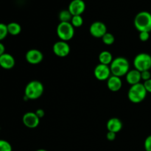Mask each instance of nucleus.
I'll return each mask as SVG.
<instances>
[{
	"label": "nucleus",
	"mask_w": 151,
	"mask_h": 151,
	"mask_svg": "<svg viewBox=\"0 0 151 151\" xmlns=\"http://www.w3.org/2000/svg\"><path fill=\"white\" fill-rule=\"evenodd\" d=\"M13 148L9 142L4 139H0V151H12Z\"/></svg>",
	"instance_id": "4be33fe9"
},
{
	"label": "nucleus",
	"mask_w": 151,
	"mask_h": 151,
	"mask_svg": "<svg viewBox=\"0 0 151 151\" xmlns=\"http://www.w3.org/2000/svg\"><path fill=\"white\" fill-rule=\"evenodd\" d=\"M150 13H151V10H150Z\"/></svg>",
	"instance_id": "2f4dec72"
},
{
	"label": "nucleus",
	"mask_w": 151,
	"mask_h": 151,
	"mask_svg": "<svg viewBox=\"0 0 151 151\" xmlns=\"http://www.w3.org/2000/svg\"><path fill=\"white\" fill-rule=\"evenodd\" d=\"M25 59L29 64H39L44 59V55L40 50L36 49H32L28 50L25 55Z\"/></svg>",
	"instance_id": "9d476101"
},
{
	"label": "nucleus",
	"mask_w": 151,
	"mask_h": 151,
	"mask_svg": "<svg viewBox=\"0 0 151 151\" xmlns=\"http://www.w3.org/2000/svg\"><path fill=\"white\" fill-rule=\"evenodd\" d=\"M16 60L13 56L9 53H4L0 56V67L4 69H11L14 67Z\"/></svg>",
	"instance_id": "ddd939ff"
},
{
	"label": "nucleus",
	"mask_w": 151,
	"mask_h": 151,
	"mask_svg": "<svg viewBox=\"0 0 151 151\" xmlns=\"http://www.w3.org/2000/svg\"><path fill=\"white\" fill-rule=\"evenodd\" d=\"M5 53V47L4 44L0 41V56L2 55L3 54Z\"/></svg>",
	"instance_id": "c756f323"
},
{
	"label": "nucleus",
	"mask_w": 151,
	"mask_h": 151,
	"mask_svg": "<svg viewBox=\"0 0 151 151\" xmlns=\"http://www.w3.org/2000/svg\"><path fill=\"white\" fill-rule=\"evenodd\" d=\"M116 137V134L114 132H111V131H108L107 134H106V138L109 141L112 142L114 140H115Z\"/></svg>",
	"instance_id": "bb28decb"
},
{
	"label": "nucleus",
	"mask_w": 151,
	"mask_h": 151,
	"mask_svg": "<svg viewBox=\"0 0 151 151\" xmlns=\"http://www.w3.org/2000/svg\"><path fill=\"white\" fill-rule=\"evenodd\" d=\"M68 10L72 16H81L86 10V4L83 0H72Z\"/></svg>",
	"instance_id": "f8f14e48"
},
{
	"label": "nucleus",
	"mask_w": 151,
	"mask_h": 151,
	"mask_svg": "<svg viewBox=\"0 0 151 151\" xmlns=\"http://www.w3.org/2000/svg\"><path fill=\"white\" fill-rule=\"evenodd\" d=\"M134 26L139 32H151V13L141 11L136 15Z\"/></svg>",
	"instance_id": "f03ea898"
},
{
	"label": "nucleus",
	"mask_w": 151,
	"mask_h": 151,
	"mask_svg": "<svg viewBox=\"0 0 151 151\" xmlns=\"http://www.w3.org/2000/svg\"><path fill=\"white\" fill-rule=\"evenodd\" d=\"M35 151H47V150H44V149H38V150H35Z\"/></svg>",
	"instance_id": "7c9ffc66"
},
{
	"label": "nucleus",
	"mask_w": 151,
	"mask_h": 151,
	"mask_svg": "<svg viewBox=\"0 0 151 151\" xmlns=\"http://www.w3.org/2000/svg\"><path fill=\"white\" fill-rule=\"evenodd\" d=\"M143 85H144V86H145V88L147 92L151 93V78L150 80H147V81H144V83H143Z\"/></svg>",
	"instance_id": "cd10ccee"
},
{
	"label": "nucleus",
	"mask_w": 151,
	"mask_h": 151,
	"mask_svg": "<svg viewBox=\"0 0 151 151\" xmlns=\"http://www.w3.org/2000/svg\"><path fill=\"white\" fill-rule=\"evenodd\" d=\"M141 78L142 80L144 81H147V80H150L151 78V73L150 70L147 71H143L141 72Z\"/></svg>",
	"instance_id": "a878e982"
},
{
	"label": "nucleus",
	"mask_w": 151,
	"mask_h": 151,
	"mask_svg": "<svg viewBox=\"0 0 151 151\" xmlns=\"http://www.w3.org/2000/svg\"><path fill=\"white\" fill-rule=\"evenodd\" d=\"M8 35L7 24L4 23H0V41L4 40Z\"/></svg>",
	"instance_id": "5701e85b"
},
{
	"label": "nucleus",
	"mask_w": 151,
	"mask_h": 151,
	"mask_svg": "<svg viewBox=\"0 0 151 151\" xmlns=\"http://www.w3.org/2000/svg\"><path fill=\"white\" fill-rule=\"evenodd\" d=\"M70 23L74 27H80L83 24V19L81 16H73Z\"/></svg>",
	"instance_id": "412c9836"
},
{
	"label": "nucleus",
	"mask_w": 151,
	"mask_h": 151,
	"mask_svg": "<svg viewBox=\"0 0 151 151\" xmlns=\"http://www.w3.org/2000/svg\"><path fill=\"white\" fill-rule=\"evenodd\" d=\"M139 38L142 42H146L150 38V32H140L139 35Z\"/></svg>",
	"instance_id": "b1692460"
},
{
	"label": "nucleus",
	"mask_w": 151,
	"mask_h": 151,
	"mask_svg": "<svg viewBox=\"0 0 151 151\" xmlns=\"http://www.w3.org/2000/svg\"><path fill=\"white\" fill-rule=\"evenodd\" d=\"M94 75L98 81H107L111 75L110 66L108 65L99 63L94 69Z\"/></svg>",
	"instance_id": "0eeeda50"
},
{
	"label": "nucleus",
	"mask_w": 151,
	"mask_h": 151,
	"mask_svg": "<svg viewBox=\"0 0 151 151\" xmlns=\"http://www.w3.org/2000/svg\"><path fill=\"white\" fill-rule=\"evenodd\" d=\"M35 113L40 119H41V118L44 117V115H45V112H44V111L41 109H37V110L35 111Z\"/></svg>",
	"instance_id": "c85d7f7f"
},
{
	"label": "nucleus",
	"mask_w": 151,
	"mask_h": 151,
	"mask_svg": "<svg viewBox=\"0 0 151 151\" xmlns=\"http://www.w3.org/2000/svg\"><path fill=\"white\" fill-rule=\"evenodd\" d=\"M134 66L140 72L151 69V55L148 53L141 52L137 55L134 59Z\"/></svg>",
	"instance_id": "423d86ee"
},
{
	"label": "nucleus",
	"mask_w": 151,
	"mask_h": 151,
	"mask_svg": "<svg viewBox=\"0 0 151 151\" xmlns=\"http://www.w3.org/2000/svg\"><path fill=\"white\" fill-rule=\"evenodd\" d=\"M147 91L143 83H137L131 86L128 92V100L133 103H139L147 97Z\"/></svg>",
	"instance_id": "20e7f679"
},
{
	"label": "nucleus",
	"mask_w": 151,
	"mask_h": 151,
	"mask_svg": "<svg viewBox=\"0 0 151 151\" xmlns=\"http://www.w3.org/2000/svg\"><path fill=\"white\" fill-rule=\"evenodd\" d=\"M144 147L145 151H151V135H149L145 140Z\"/></svg>",
	"instance_id": "393cba45"
},
{
	"label": "nucleus",
	"mask_w": 151,
	"mask_h": 151,
	"mask_svg": "<svg viewBox=\"0 0 151 151\" xmlns=\"http://www.w3.org/2000/svg\"><path fill=\"white\" fill-rule=\"evenodd\" d=\"M7 27L8 34L13 35V36L19 35L20 32H22V27L17 22H10L8 24H7Z\"/></svg>",
	"instance_id": "a211bd4d"
},
{
	"label": "nucleus",
	"mask_w": 151,
	"mask_h": 151,
	"mask_svg": "<svg viewBox=\"0 0 151 151\" xmlns=\"http://www.w3.org/2000/svg\"><path fill=\"white\" fill-rule=\"evenodd\" d=\"M57 35L60 41H70L75 35V27L70 22H60L56 29Z\"/></svg>",
	"instance_id": "39448f33"
},
{
	"label": "nucleus",
	"mask_w": 151,
	"mask_h": 151,
	"mask_svg": "<svg viewBox=\"0 0 151 151\" xmlns=\"http://www.w3.org/2000/svg\"><path fill=\"white\" fill-rule=\"evenodd\" d=\"M125 80H126L127 83L131 86L139 83L142 81L141 72L136 69L129 70V72L125 75Z\"/></svg>",
	"instance_id": "4468645a"
},
{
	"label": "nucleus",
	"mask_w": 151,
	"mask_h": 151,
	"mask_svg": "<svg viewBox=\"0 0 151 151\" xmlns=\"http://www.w3.org/2000/svg\"><path fill=\"white\" fill-rule=\"evenodd\" d=\"M98 59L99 61H100V63H102V64L104 65H108V66H110V64L114 60L112 54L109 51H107V50L102 51L100 53V55H99Z\"/></svg>",
	"instance_id": "f3484780"
},
{
	"label": "nucleus",
	"mask_w": 151,
	"mask_h": 151,
	"mask_svg": "<svg viewBox=\"0 0 151 151\" xmlns=\"http://www.w3.org/2000/svg\"><path fill=\"white\" fill-rule=\"evenodd\" d=\"M44 85L39 81H32L27 84L24 89V97L27 100H37L44 93Z\"/></svg>",
	"instance_id": "7ed1b4c3"
},
{
	"label": "nucleus",
	"mask_w": 151,
	"mask_h": 151,
	"mask_svg": "<svg viewBox=\"0 0 151 151\" xmlns=\"http://www.w3.org/2000/svg\"><path fill=\"white\" fill-rule=\"evenodd\" d=\"M23 124L28 128H35L40 123V119L38 117L35 112L28 111L23 115L22 117Z\"/></svg>",
	"instance_id": "9b49d317"
},
{
	"label": "nucleus",
	"mask_w": 151,
	"mask_h": 151,
	"mask_svg": "<svg viewBox=\"0 0 151 151\" xmlns=\"http://www.w3.org/2000/svg\"><path fill=\"white\" fill-rule=\"evenodd\" d=\"M122 122L119 118L113 117L109 119L106 124V127H107L108 131H111V132H114L117 134L118 132L122 129Z\"/></svg>",
	"instance_id": "dca6fc26"
},
{
	"label": "nucleus",
	"mask_w": 151,
	"mask_h": 151,
	"mask_svg": "<svg viewBox=\"0 0 151 151\" xmlns=\"http://www.w3.org/2000/svg\"><path fill=\"white\" fill-rule=\"evenodd\" d=\"M89 32L93 37L97 38H103V35L107 32V27L102 22H94L90 25Z\"/></svg>",
	"instance_id": "1a4fd4ad"
},
{
	"label": "nucleus",
	"mask_w": 151,
	"mask_h": 151,
	"mask_svg": "<svg viewBox=\"0 0 151 151\" xmlns=\"http://www.w3.org/2000/svg\"><path fill=\"white\" fill-rule=\"evenodd\" d=\"M109 66L111 75H114L119 78L125 76L130 70L129 61L124 57H117L114 58L113 61Z\"/></svg>",
	"instance_id": "f257e3e1"
},
{
	"label": "nucleus",
	"mask_w": 151,
	"mask_h": 151,
	"mask_svg": "<svg viewBox=\"0 0 151 151\" xmlns=\"http://www.w3.org/2000/svg\"><path fill=\"white\" fill-rule=\"evenodd\" d=\"M70 47L66 41H58L54 44L52 51L55 55L60 58L66 57L70 53Z\"/></svg>",
	"instance_id": "6e6552de"
},
{
	"label": "nucleus",
	"mask_w": 151,
	"mask_h": 151,
	"mask_svg": "<svg viewBox=\"0 0 151 151\" xmlns=\"http://www.w3.org/2000/svg\"><path fill=\"white\" fill-rule=\"evenodd\" d=\"M122 86V82L121 78L111 75L110 78L107 80V87L110 91L116 92L119 91Z\"/></svg>",
	"instance_id": "2eb2a0df"
},
{
	"label": "nucleus",
	"mask_w": 151,
	"mask_h": 151,
	"mask_svg": "<svg viewBox=\"0 0 151 151\" xmlns=\"http://www.w3.org/2000/svg\"><path fill=\"white\" fill-rule=\"evenodd\" d=\"M102 41L106 45H112L115 41V38L113 34L110 32H106L102 38Z\"/></svg>",
	"instance_id": "aec40b11"
},
{
	"label": "nucleus",
	"mask_w": 151,
	"mask_h": 151,
	"mask_svg": "<svg viewBox=\"0 0 151 151\" xmlns=\"http://www.w3.org/2000/svg\"><path fill=\"white\" fill-rule=\"evenodd\" d=\"M72 16L69 10H63L59 13L58 19L60 22H70Z\"/></svg>",
	"instance_id": "6ab92c4d"
}]
</instances>
